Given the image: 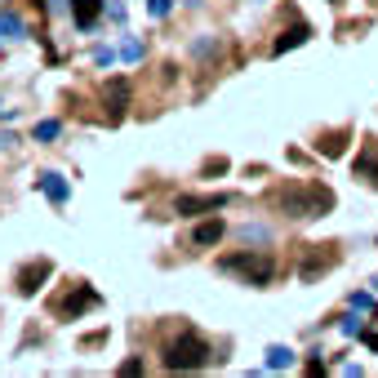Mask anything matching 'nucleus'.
<instances>
[{"instance_id": "obj_1", "label": "nucleus", "mask_w": 378, "mask_h": 378, "mask_svg": "<svg viewBox=\"0 0 378 378\" xmlns=\"http://www.w3.org/2000/svg\"><path fill=\"white\" fill-rule=\"evenodd\" d=\"M276 210H285L289 218H321L325 210H334V191L321 187V182H307V187H280L272 196Z\"/></svg>"}, {"instance_id": "obj_2", "label": "nucleus", "mask_w": 378, "mask_h": 378, "mask_svg": "<svg viewBox=\"0 0 378 378\" xmlns=\"http://www.w3.org/2000/svg\"><path fill=\"white\" fill-rule=\"evenodd\" d=\"M223 272H231V276H240L245 285H267V280L276 276V259L272 254H263V249H249V254H227L223 263Z\"/></svg>"}, {"instance_id": "obj_3", "label": "nucleus", "mask_w": 378, "mask_h": 378, "mask_svg": "<svg viewBox=\"0 0 378 378\" xmlns=\"http://www.w3.org/2000/svg\"><path fill=\"white\" fill-rule=\"evenodd\" d=\"M210 356H214L210 343L187 329V334H178L174 343L165 347V370H201V365H210Z\"/></svg>"}, {"instance_id": "obj_4", "label": "nucleus", "mask_w": 378, "mask_h": 378, "mask_svg": "<svg viewBox=\"0 0 378 378\" xmlns=\"http://www.w3.org/2000/svg\"><path fill=\"white\" fill-rule=\"evenodd\" d=\"M94 303H99V294H94L89 285H76L71 294H63V298L54 303V312H58V316H80V312H89Z\"/></svg>"}, {"instance_id": "obj_5", "label": "nucleus", "mask_w": 378, "mask_h": 378, "mask_svg": "<svg viewBox=\"0 0 378 378\" xmlns=\"http://www.w3.org/2000/svg\"><path fill=\"white\" fill-rule=\"evenodd\" d=\"M356 178H365L370 187H378V138H365V147H361V156H356Z\"/></svg>"}, {"instance_id": "obj_6", "label": "nucleus", "mask_w": 378, "mask_h": 378, "mask_svg": "<svg viewBox=\"0 0 378 378\" xmlns=\"http://www.w3.org/2000/svg\"><path fill=\"white\" fill-rule=\"evenodd\" d=\"M334 263H338L334 245H312V249H307V259H303V280H312L316 272H329Z\"/></svg>"}, {"instance_id": "obj_7", "label": "nucleus", "mask_w": 378, "mask_h": 378, "mask_svg": "<svg viewBox=\"0 0 378 378\" xmlns=\"http://www.w3.org/2000/svg\"><path fill=\"white\" fill-rule=\"evenodd\" d=\"M54 267H50V259H41V263H27L18 272V294H36V285H41L45 276H50Z\"/></svg>"}, {"instance_id": "obj_8", "label": "nucleus", "mask_w": 378, "mask_h": 378, "mask_svg": "<svg viewBox=\"0 0 378 378\" xmlns=\"http://www.w3.org/2000/svg\"><path fill=\"white\" fill-rule=\"evenodd\" d=\"M227 196H178V214H210V210H223Z\"/></svg>"}, {"instance_id": "obj_9", "label": "nucleus", "mask_w": 378, "mask_h": 378, "mask_svg": "<svg viewBox=\"0 0 378 378\" xmlns=\"http://www.w3.org/2000/svg\"><path fill=\"white\" fill-rule=\"evenodd\" d=\"M36 182H41V191H45V196H50L54 205H63V201L71 196V187H67V182H63V178H58V174H41V178H36Z\"/></svg>"}, {"instance_id": "obj_10", "label": "nucleus", "mask_w": 378, "mask_h": 378, "mask_svg": "<svg viewBox=\"0 0 378 378\" xmlns=\"http://www.w3.org/2000/svg\"><path fill=\"white\" fill-rule=\"evenodd\" d=\"M125 103H129V80H112V112H107V120H116L125 116Z\"/></svg>"}, {"instance_id": "obj_11", "label": "nucleus", "mask_w": 378, "mask_h": 378, "mask_svg": "<svg viewBox=\"0 0 378 378\" xmlns=\"http://www.w3.org/2000/svg\"><path fill=\"white\" fill-rule=\"evenodd\" d=\"M307 22H294V27H289V31H280V41H276V50L272 54H285V50H294V45H303V41H307Z\"/></svg>"}, {"instance_id": "obj_12", "label": "nucleus", "mask_w": 378, "mask_h": 378, "mask_svg": "<svg viewBox=\"0 0 378 378\" xmlns=\"http://www.w3.org/2000/svg\"><path fill=\"white\" fill-rule=\"evenodd\" d=\"M22 31H27V27H22V18L5 9V14H0V41H22Z\"/></svg>"}, {"instance_id": "obj_13", "label": "nucleus", "mask_w": 378, "mask_h": 378, "mask_svg": "<svg viewBox=\"0 0 378 378\" xmlns=\"http://www.w3.org/2000/svg\"><path fill=\"white\" fill-rule=\"evenodd\" d=\"M267 370H294V351L289 347H267Z\"/></svg>"}, {"instance_id": "obj_14", "label": "nucleus", "mask_w": 378, "mask_h": 378, "mask_svg": "<svg viewBox=\"0 0 378 378\" xmlns=\"http://www.w3.org/2000/svg\"><path fill=\"white\" fill-rule=\"evenodd\" d=\"M71 14H76L80 27H94V14H99V0H71Z\"/></svg>"}, {"instance_id": "obj_15", "label": "nucleus", "mask_w": 378, "mask_h": 378, "mask_svg": "<svg viewBox=\"0 0 378 378\" xmlns=\"http://www.w3.org/2000/svg\"><path fill=\"white\" fill-rule=\"evenodd\" d=\"M218 236H223V223L214 218V223H201V227H196V236H191V240H196V245H214Z\"/></svg>"}, {"instance_id": "obj_16", "label": "nucleus", "mask_w": 378, "mask_h": 378, "mask_svg": "<svg viewBox=\"0 0 378 378\" xmlns=\"http://www.w3.org/2000/svg\"><path fill=\"white\" fill-rule=\"evenodd\" d=\"M343 143H347V133H325V138H321V152H325V156H343Z\"/></svg>"}, {"instance_id": "obj_17", "label": "nucleus", "mask_w": 378, "mask_h": 378, "mask_svg": "<svg viewBox=\"0 0 378 378\" xmlns=\"http://www.w3.org/2000/svg\"><path fill=\"white\" fill-rule=\"evenodd\" d=\"M120 58H125V63H138V58H143V45H138V41H133V36H129V41L120 45Z\"/></svg>"}, {"instance_id": "obj_18", "label": "nucleus", "mask_w": 378, "mask_h": 378, "mask_svg": "<svg viewBox=\"0 0 378 378\" xmlns=\"http://www.w3.org/2000/svg\"><path fill=\"white\" fill-rule=\"evenodd\" d=\"M36 138H41V143L58 138V120H45V125H36Z\"/></svg>"}, {"instance_id": "obj_19", "label": "nucleus", "mask_w": 378, "mask_h": 378, "mask_svg": "<svg viewBox=\"0 0 378 378\" xmlns=\"http://www.w3.org/2000/svg\"><path fill=\"white\" fill-rule=\"evenodd\" d=\"M94 63H99V67H112V63H116V50H107V45H99V50H94Z\"/></svg>"}, {"instance_id": "obj_20", "label": "nucleus", "mask_w": 378, "mask_h": 378, "mask_svg": "<svg viewBox=\"0 0 378 378\" xmlns=\"http://www.w3.org/2000/svg\"><path fill=\"white\" fill-rule=\"evenodd\" d=\"M169 5H174V0H147V9H152V18H165V14H169Z\"/></svg>"}, {"instance_id": "obj_21", "label": "nucleus", "mask_w": 378, "mask_h": 378, "mask_svg": "<svg viewBox=\"0 0 378 378\" xmlns=\"http://www.w3.org/2000/svg\"><path fill=\"white\" fill-rule=\"evenodd\" d=\"M370 303H374L370 294H351V307H356V312H370Z\"/></svg>"}, {"instance_id": "obj_22", "label": "nucleus", "mask_w": 378, "mask_h": 378, "mask_svg": "<svg viewBox=\"0 0 378 378\" xmlns=\"http://www.w3.org/2000/svg\"><path fill=\"white\" fill-rule=\"evenodd\" d=\"M374 289H378V280H374Z\"/></svg>"}]
</instances>
